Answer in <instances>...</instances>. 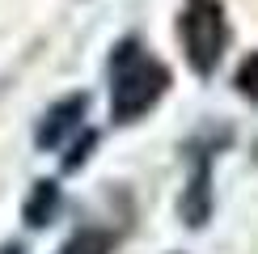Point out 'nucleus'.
I'll use <instances>...</instances> for the list:
<instances>
[{"label": "nucleus", "mask_w": 258, "mask_h": 254, "mask_svg": "<svg viewBox=\"0 0 258 254\" xmlns=\"http://www.w3.org/2000/svg\"><path fill=\"white\" fill-rule=\"evenodd\" d=\"M174 68L140 34H123L106 55V89H110V123L132 127L165 102Z\"/></svg>", "instance_id": "1"}, {"label": "nucleus", "mask_w": 258, "mask_h": 254, "mask_svg": "<svg viewBox=\"0 0 258 254\" xmlns=\"http://www.w3.org/2000/svg\"><path fill=\"white\" fill-rule=\"evenodd\" d=\"M233 26H229V9L224 0H186L178 13V42H182V59L199 81H212L216 68L224 64Z\"/></svg>", "instance_id": "2"}, {"label": "nucleus", "mask_w": 258, "mask_h": 254, "mask_svg": "<svg viewBox=\"0 0 258 254\" xmlns=\"http://www.w3.org/2000/svg\"><path fill=\"white\" fill-rule=\"evenodd\" d=\"M233 144V127L220 123V127H203L195 132L186 144H182V157H186L190 174L182 182V195H178V216L186 220V229H203L216 212V190H212V174H216V157Z\"/></svg>", "instance_id": "3"}, {"label": "nucleus", "mask_w": 258, "mask_h": 254, "mask_svg": "<svg viewBox=\"0 0 258 254\" xmlns=\"http://www.w3.org/2000/svg\"><path fill=\"white\" fill-rule=\"evenodd\" d=\"M89 89H77V93H63L59 102H51L47 110H42V119L34 127V148L38 153H55L72 140V136H81V127H89Z\"/></svg>", "instance_id": "4"}, {"label": "nucleus", "mask_w": 258, "mask_h": 254, "mask_svg": "<svg viewBox=\"0 0 258 254\" xmlns=\"http://www.w3.org/2000/svg\"><path fill=\"white\" fill-rule=\"evenodd\" d=\"M59 208H63V186H59V178H34V182H30L26 204H21V220H26L30 229H47L51 220L59 216Z\"/></svg>", "instance_id": "5"}, {"label": "nucleus", "mask_w": 258, "mask_h": 254, "mask_svg": "<svg viewBox=\"0 0 258 254\" xmlns=\"http://www.w3.org/2000/svg\"><path fill=\"white\" fill-rule=\"evenodd\" d=\"M119 250V233L110 225H98V220H89V225H77L68 233V237L59 241L55 254H114Z\"/></svg>", "instance_id": "6"}, {"label": "nucleus", "mask_w": 258, "mask_h": 254, "mask_svg": "<svg viewBox=\"0 0 258 254\" xmlns=\"http://www.w3.org/2000/svg\"><path fill=\"white\" fill-rule=\"evenodd\" d=\"M98 140H102L98 127H81V136H72V140H68V153H63V161H59V174H81V169L89 165Z\"/></svg>", "instance_id": "7"}, {"label": "nucleus", "mask_w": 258, "mask_h": 254, "mask_svg": "<svg viewBox=\"0 0 258 254\" xmlns=\"http://www.w3.org/2000/svg\"><path fill=\"white\" fill-rule=\"evenodd\" d=\"M233 89H237L241 98L258 102V51H250V55L237 64V72H233Z\"/></svg>", "instance_id": "8"}, {"label": "nucleus", "mask_w": 258, "mask_h": 254, "mask_svg": "<svg viewBox=\"0 0 258 254\" xmlns=\"http://www.w3.org/2000/svg\"><path fill=\"white\" fill-rule=\"evenodd\" d=\"M0 254H26V241H5V246H0Z\"/></svg>", "instance_id": "9"}, {"label": "nucleus", "mask_w": 258, "mask_h": 254, "mask_svg": "<svg viewBox=\"0 0 258 254\" xmlns=\"http://www.w3.org/2000/svg\"><path fill=\"white\" fill-rule=\"evenodd\" d=\"M254 161H258V140H254Z\"/></svg>", "instance_id": "10"}]
</instances>
